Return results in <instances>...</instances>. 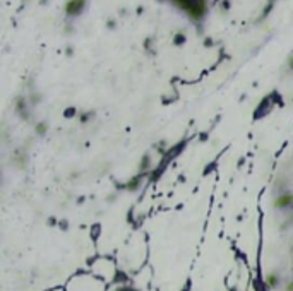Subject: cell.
Returning a JSON list of instances; mask_svg holds the SVG:
<instances>
[{"label": "cell", "mask_w": 293, "mask_h": 291, "mask_svg": "<svg viewBox=\"0 0 293 291\" xmlns=\"http://www.w3.org/2000/svg\"><path fill=\"white\" fill-rule=\"evenodd\" d=\"M84 7V0H69V3H67V12L69 14H78L79 10Z\"/></svg>", "instance_id": "cell-1"}]
</instances>
